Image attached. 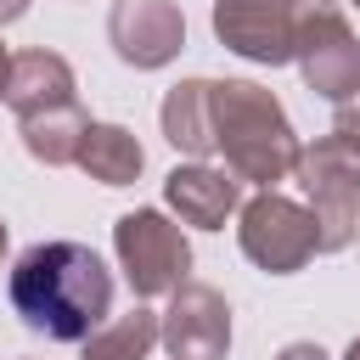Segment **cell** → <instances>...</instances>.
Masks as SVG:
<instances>
[{"instance_id":"6da1fadb","label":"cell","mask_w":360,"mask_h":360,"mask_svg":"<svg viewBox=\"0 0 360 360\" xmlns=\"http://www.w3.org/2000/svg\"><path fill=\"white\" fill-rule=\"evenodd\" d=\"M6 298L17 321L51 343H84L96 326H107L112 309V270L84 242H34L6 281Z\"/></svg>"},{"instance_id":"4fadbf2b","label":"cell","mask_w":360,"mask_h":360,"mask_svg":"<svg viewBox=\"0 0 360 360\" xmlns=\"http://www.w3.org/2000/svg\"><path fill=\"white\" fill-rule=\"evenodd\" d=\"M17 129H22V152H28L34 163L68 169V163H79V146H84V135H90V112H84L79 101H68V107H51V112L22 118Z\"/></svg>"},{"instance_id":"d6986e66","label":"cell","mask_w":360,"mask_h":360,"mask_svg":"<svg viewBox=\"0 0 360 360\" xmlns=\"http://www.w3.org/2000/svg\"><path fill=\"white\" fill-rule=\"evenodd\" d=\"M6 73H11V51L0 45V101H6Z\"/></svg>"},{"instance_id":"3957f363","label":"cell","mask_w":360,"mask_h":360,"mask_svg":"<svg viewBox=\"0 0 360 360\" xmlns=\"http://www.w3.org/2000/svg\"><path fill=\"white\" fill-rule=\"evenodd\" d=\"M304 208L315 214V236L321 253H343L360 242V146H349L343 135H321L298 152L292 169Z\"/></svg>"},{"instance_id":"e0dca14e","label":"cell","mask_w":360,"mask_h":360,"mask_svg":"<svg viewBox=\"0 0 360 360\" xmlns=\"http://www.w3.org/2000/svg\"><path fill=\"white\" fill-rule=\"evenodd\" d=\"M276 360H332V354H326L321 343H287V349H281Z\"/></svg>"},{"instance_id":"30bf717a","label":"cell","mask_w":360,"mask_h":360,"mask_svg":"<svg viewBox=\"0 0 360 360\" xmlns=\"http://www.w3.org/2000/svg\"><path fill=\"white\" fill-rule=\"evenodd\" d=\"M163 202L180 214V225L219 231L242 202V180L231 169H214V163H174L163 174Z\"/></svg>"},{"instance_id":"8992f818","label":"cell","mask_w":360,"mask_h":360,"mask_svg":"<svg viewBox=\"0 0 360 360\" xmlns=\"http://www.w3.org/2000/svg\"><path fill=\"white\" fill-rule=\"evenodd\" d=\"M315 6L321 0H214V39L225 51H236L242 62L281 68V62H292L298 22Z\"/></svg>"},{"instance_id":"ffe728a7","label":"cell","mask_w":360,"mask_h":360,"mask_svg":"<svg viewBox=\"0 0 360 360\" xmlns=\"http://www.w3.org/2000/svg\"><path fill=\"white\" fill-rule=\"evenodd\" d=\"M343 360H360V332H354V343H349V354Z\"/></svg>"},{"instance_id":"ba28073f","label":"cell","mask_w":360,"mask_h":360,"mask_svg":"<svg viewBox=\"0 0 360 360\" xmlns=\"http://www.w3.org/2000/svg\"><path fill=\"white\" fill-rule=\"evenodd\" d=\"M107 39L124 68H169L186 51V11L174 0H112L107 11Z\"/></svg>"},{"instance_id":"7c38bea8","label":"cell","mask_w":360,"mask_h":360,"mask_svg":"<svg viewBox=\"0 0 360 360\" xmlns=\"http://www.w3.org/2000/svg\"><path fill=\"white\" fill-rule=\"evenodd\" d=\"M158 124H163V141L174 152H186L191 163H208L219 152L214 146V79H180L163 96Z\"/></svg>"},{"instance_id":"7a4b0ae2","label":"cell","mask_w":360,"mask_h":360,"mask_svg":"<svg viewBox=\"0 0 360 360\" xmlns=\"http://www.w3.org/2000/svg\"><path fill=\"white\" fill-rule=\"evenodd\" d=\"M214 146L225 169L259 191H276L281 180H292L304 152L287 107L253 79H214Z\"/></svg>"},{"instance_id":"44dd1931","label":"cell","mask_w":360,"mask_h":360,"mask_svg":"<svg viewBox=\"0 0 360 360\" xmlns=\"http://www.w3.org/2000/svg\"><path fill=\"white\" fill-rule=\"evenodd\" d=\"M0 259H6V219H0Z\"/></svg>"},{"instance_id":"7402d4cb","label":"cell","mask_w":360,"mask_h":360,"mask_svg":"<svg viewBox=\"0 0 360 360\" xmlns=\"http://www.w3.org/2000/svg\"><path fill=\"white\" fill-rule=\"evenodd\" d=\"M349 6H360V0H349Z\"/></svg>"},{"instance_id":"9a60e30c","label":"cell","mask_w":360,"mask_h":360,"mask_svg":"<svg viewBox=\"0 0 360 360\" xmlns=\"http://www.w3.org/2000/svg\"><path fill=\"white\" fill-rule=\"evenodd\" d=\"M158 343H163V321L146 304H135V309L112 315L107 326H96L79 343V360H146Z\"/></svg>"},{"instance_id":"5bb4252c","label":"cell","mask_w":360,"mask_h":360,"mask_svg":"<svg viewBox=\"0 0 360 360\" xmlns=\"http://www.w3.org/2000/svg\"><path fill=\"white\" fill-rule=\"evenodd\" d=\"M79 169L101 186H135L146 169V146L124 124H90V135L79 146Z\"/></svg>"},{"instance_id":"8fae6325","label":"cell","mask_w":360,"mask_h":360,"mask_svg":"<svg viewBox=\"0 0 360 360\" xmlns=\"http://www.w3.org/2000/svg\"><path fill=\"white\" fill-rule=\"evenodd\" d=\"M68 101H79V84H73L68 56H56V51H17L11 56L6 107L17 112V124L34 118V112H51V107H68Z\"/></svg>"},{"instance_id":"ac0fdd59","label":"cell","mask_w":360,"mask_h":360,"mask_svg":"<svg viewBox=\"0 0 360 360\" xmlns=\"http://www.w3.org/2000/svg\"><path fill=\"white\" fill-rule=\"evenodd\" d=\"M28 6H34V0H0V28H6V22H17Z\"/></svg>"},{"instance_id":"52a82bcc","label":"cell","mask_w":360,"mask_h":360,"mask_svg":"<svg viewBox=\"0 0 360 360\" xmlns=\"http://www.w3.org/2000/svg\"><path fill=\"white\" fill-rule=\"evenodd\" d=\"M292 62L304 73V84L326 101H343L360 90V39L349 28V17L321 0L304 22H298V45H292Z\"/></svg>"},{"instance_id":"2e32d148","label":"cell","mask_w":360,"mask_h":360,"mask_svg":"<svg viewBox=\"0 0 360 360\" xmlns=\"http://www.w3.org/2000/svg\"><path fill=\"white\" fill-rule=\"evenodd\" d=\"M332 135H343L349 146H360V90L338 101V112H332Z\"/></svg>"},{"instance_id":"9c48e42d","label":"cell","mask_w":360,"mask_h":360,"mask_svg":"<svg viewBox=\"0 0 360 360\" xmlns=\"http://www.w3.org/2000/svg\"><path fill=\"white\" fill-rule=\"evenodd\" d=\"M163 321V354L169 360H225L231 354V304L208 281H186L169 292Z\"/></svg>"},{"instance_id":"277c9868","label":"cell","mask_w":360,"mask_h":360,"mask_svg":"<svg viewBox=\"0 0 360 360\" xmlns=\"http://www.w3.org/2000/svg\"><path fill=\"white\" fill-rule=\"evenodd\" d=\"M112 253H118V270L129 281L135 298H163L174 287H186L191 276V242L186 231L163 214V208H129L118 214L112 225Z\"/></svg>"},{"instance_id":"5b68a950","label":"cell","mask_w":360,"mask_h":360,"mask_svg":"<svg viewBox=\"0 0 360 360\" xmlns=\"http://www.w3.org/2000/svg\"><path fill=\"white\" fill-rule=\"evenodd\" d=\"M236 242L242 253L264 270V276H292L304 270L315 253H321V236H315V214L304 202H292L287 191H259L242 202L236 214Z\"/></svg>"}]
</instances>
